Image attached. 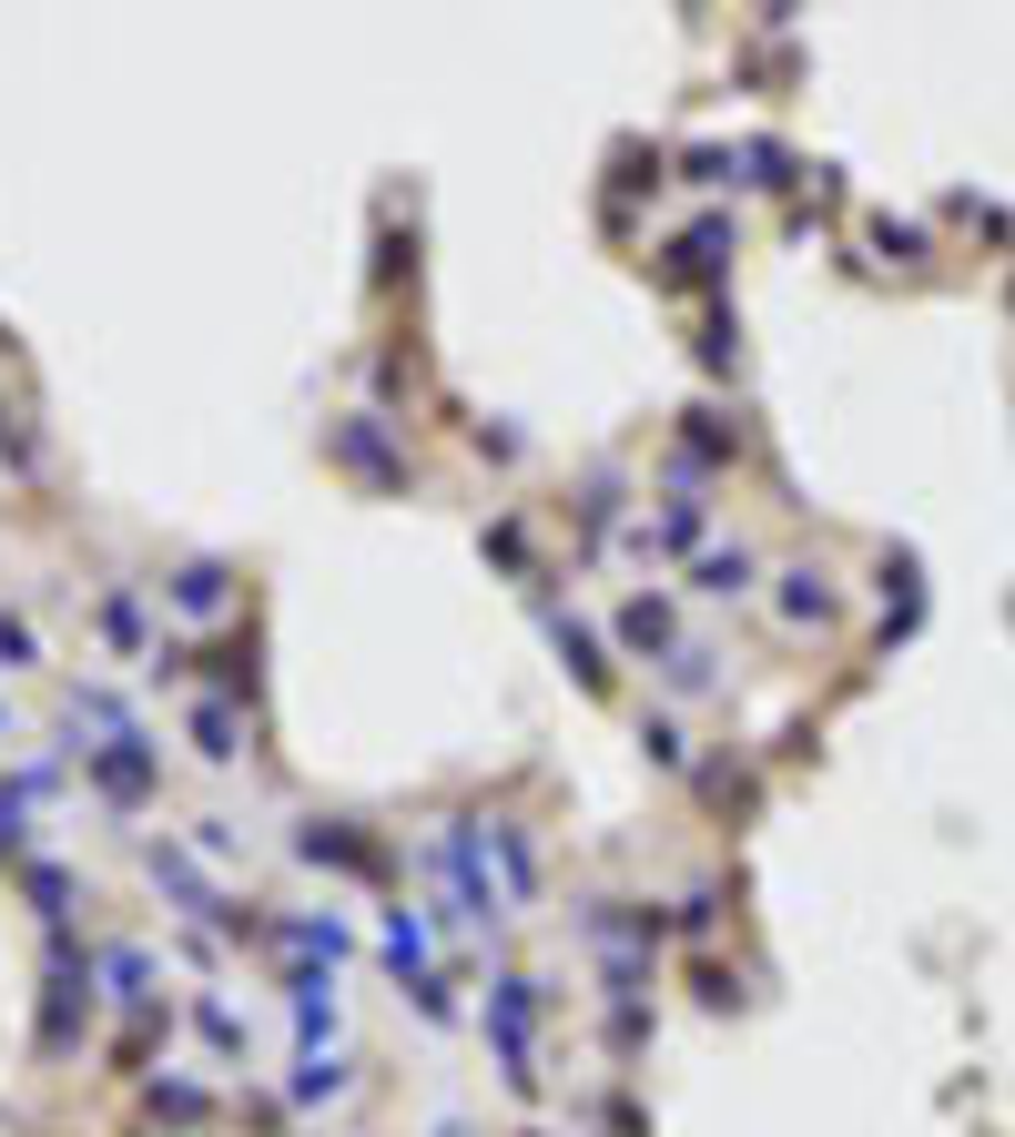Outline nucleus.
Instances as JSON below:
<instances>
[{"label": "nucleus", "mask_w": 1015, "mask_h": 1137, "mask_svg": "<svg viewBox=\"0 0 1015 1137\" xmlns=\"http://www.w3.org/2000/svg\"><path fill=\"white\" fill-rule=\"evenodd\" d=\"M701 589H752V559H741V549H731V559H711V569H701Z\"/></svg>", "instance_id": "1"}]
</instances>
